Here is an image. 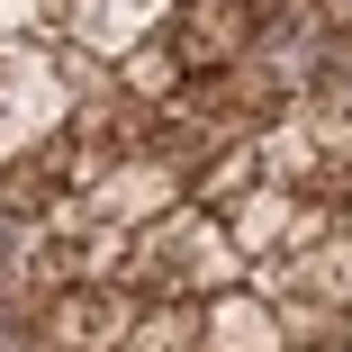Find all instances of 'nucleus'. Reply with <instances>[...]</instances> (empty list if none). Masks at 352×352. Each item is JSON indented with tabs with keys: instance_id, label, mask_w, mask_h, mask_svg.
I'll list each match as a JSON object with an SVG mask.
<instances>
[{
	"instance_id": "f257e3e1",
	"label": "nucleus",
	"mask_w": 352,
	"mask_h": 352,
	"mask_svg": "<svg viewBox=\"0 0 352 352\" xmlns=\"http://www.w3.org/2000/svg\"><path fill=\"white\" fill-rule=\"evenodd\" d=\"M36 343H54V352H118V343H126V289H100V280L63 289V298L45 307Z\"/></svg>"
},
{
	"instance_id": "f03ea898",
	"label": "nucleus",
	"mask_w": 352,
	"mask_h": 352,
	"mask_svg": "<svg viewBox=\"0 0 352 352\" xmlns=\"http://www.w3.org/2000/svg\"><path fill=\"white\" fill-rule=\"evenodd\" d=\"M28 343H36V325H28L10 298H0V352H28Z\"/></svg>"
},
{
	"instance_id": "7ed1b4c3",
	"label": "nucleus",
	"mask_w": 352,
	"mask_h": 352,
	"mask_svg": "<svg viewBox=\"0 0 352 352\" xmlns=\"http://www.w3.org/2000/svg\"><path fill=\"white\" fill-rule=\"evenodd\" d=\"M0 262H10V217H0Z\"/></svg>"
}]
</instances>
